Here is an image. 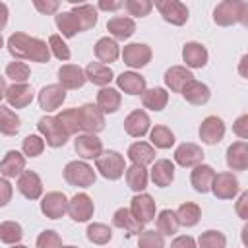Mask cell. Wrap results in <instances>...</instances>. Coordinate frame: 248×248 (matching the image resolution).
I'll use <instances>...</instances> for the list:
<instances>
[{"label":"cell","instance_id":"cell-1","mask_svg":"<svg viewBox=\"0 0 248 248\" xmlns=\"http://www.w3.org/2000/svg\"><path fill=\"white\" fill-rule=\"evenodd\" d=\"M8 50L16 60H31V62H48L50 48L43 39L29 37L25 33H14L8 39Z\"/></svg>","mask_w":248,"mask_h":248},{"label":"cell","instance_id":"cell-2","mask_svg":"<svg viewBox=\"0 0 248 248\" xmlns=\"http://www.w3.org/2000/svg\"><path fill=\"white\" fill-rule=\"evenodd\" d=\"M213 21L221 27L234 25L242 21L244 25L248 23V4L240 0H223L217 4L213 10Z\"/></svg>","mask_w":248,"mask_h":248},{"label":"cell","instance_id":"cell-3","mask_svg":"<svg viewBox=\"0 0 248 248\" xmlns=\"http://www.w3.org/2000/svg\"><path fill=\"white\" fill-rule=\"evenodd\" d=\"M37 128L43 136V140L46 141V145L50 147H62L68 141V132L62 128V124L56 120V116H43L37 122Z\"/></svg>","mask_w":248,"mask_h":248},{"label":"cell","instance_id":"cell-4","mask_svg":"<svg viewBox=\"0 0 248 248\" xmlns=\"http://www.w3.org/2000/svg\"><path fill=\"white\" fill-rule=\"evenodd\" d=\"M97 170L101 172V176H105L107 180H118L124 174V157L118 151H103L97 159H95Z\"/></svg>","mask_w":248,"mask_h":248},{"label":"cell","instance_id":"cell-5","mask_svg":"<svg viewBox=\"0 0 248 248\" xmlns=\"http://www.w3.org/2000/svg\"><path fill=\"white\" fill-rule=\"evenodd\" d=\"M64 180L72 186L89 188L95 182V170L83 161H70L64 167Z\"/></svg>","mask_w":248,"mask_h":248},{"label":"cell","instance_id":"cell-6","mask_svg":"<svg viewBox=\"0 0 248 248\" xmlns=\"http://www.w3.org/2000/svg\"><path fill=\"white\" fill-rule=\"evenodd\" d=\"M155 209H157L155 202H153V198L149 194H136L132 198V202H130V213L141 225H145V223L155 219Z\"/></svg>","mask_w":248,"mask_h":248},{"label":"cell","instance_id":"cell-7","mask_svg":"<svg viewBox=\"0 0 248 248\" xmlns=\"http://www.w3.org/2000/svg\"><path fill=\"white\" fill-rule=\"evenodd\" d=\"M155 6L163 16V19L172 25H184L188 21V8L178 0H159L155 2Z\"/></svg>","mask_w":248,"mask_h":248},{"label":"cell","instance_id":"cell-8","mask_svg":"<svg viewBox=\"0 0 248 248\" xmlns=\"http://www.w3.org/2000/svg\"><path fill=\"white\" fill-rule=\"evenodd\" d=\"M238 178L232 172H219L211 182V192L219 200H232L238 194Z\"/></svg>","mask_w":248,"mask_h":248},{"label":"cell","instance_id":"cell-9","mask_svg":"<svg viewBox=\"0 0 248 248\" xmlns=\"http://www.w3.org/2000/svg\"><path fill=\"white\" fill-rule=\"evenodd\" d=\"M122 60L130 68H143L151 60V48L143 43H130L122 50Z\"/></svg>","mask_w":248,"mask_h":248},{"label":"cell","instance_id":"cell-10","mask_svg":"<svg viewBox=\"0 0 248 248\" xmlns=\"http://www.w3.org/2000/svg\"><path fill=\"white\" fill-rule=\"evenodd\" d=\"M93 202L87 194H76L72 200H68V215L76 223H85L93 217Z\"/></svg>","mask_w":248,"mask_h":248},{"label":"cell","instance_id":"cell-11","mask_svg":"<svg viewBox=\"0 0 248 248\" xmlns=\"http://www.w3.org/2000/svg\"><path fill=\"white\" fill-rule=\"evenodd\" d=\"M79 116H81V130L85 134H99L105 128V114L99 110L97 105H83L79 107Z\"/></svg>","mask_w":248,"mask_h":248},{"label":"cell","instance_id":"cell-12","mask_svg":"<svg viewBox=\"0 0 248 248\" xmlns=\"http://www.w3.org/2000/svg\"><path fill=\"white\" fill-rule=\"evenodd\" d=\"M41 211L48 219H60L68 211V198L62 192H46L41 202Z\"/></svg>","mask_w":248,"mask_h":248},{"label":"cell","instance_id":"cell-13","mask_svg":"<svg viewBox=\"0 0 248 248\" xmlns=\"http://www.w3.org/2000/svg\"><path fill=\"white\" fill-rule=\"evenodd\" d=\"M64 101H66V89H64L60 83L45 85V87L39 91V105H41V108L46 110V112L56 110Z\"/></svg>","mask_w":248,"mask_h":248},{"label":"cell","instance_id":"cell-14","mask_svg":"<svg viewBox=\"0 0 248 248\" xmlns=\"http://www.w3.org/2000/svg\"><path fill=\"white\" fill-rule=\"evenodd\" d=\"M225 136V122L219 116H207L200 124V140L207 145H215Z\"/></svg>","mask_w":248,"mask_h":248},{"label":"cell","instance_id":"cell-15","mask_svg":"<svg viewBox=\"0 0 248 248\" xmlns=\"http://www.w3.org/2000/svg\"><path fill=\"white\" fill-rule=\"evenodd\" d=\"M149 126H151V120L147 116L145 110L138 108V110H132L126 118H124V130L128 136L132 138H143L147 132H149Z\"/></svg>","mask_w":248,"mask_h":248},{"label":"cell","instance_id":"cell-16","mask_svg":"<svg viewBox=\"0 0 248 248\" xmlns=\"http://www.w3.org/2000/svg\"><path fill=\"white\" fill-rule=\"evenodd\" d=\"M74 149L83 159H97L103 153V141L95 134H81L76 138Z\"/></svg>","mask_w":248,"mask_h":248},{"label":"cell","instance_id":"cell-17","mask_svg":"<svg viewBox=\"0 0 248 248\" xmlns=\"http://www.w3.org/2000/svg\"><path fill=\"white\" fill-rule=\"evenodd\" d=\"M85 72L76 64H64L58 70V83L64 89H79L85 83Z\"/></svg>","mask_w":248,"mask_h":248},{"label":"cell","instance_id":"cell-18","mask_svg":"<svg viewBox=\"0 0 248 248\" xmlns=\"http://www.w3.org/2000/svg\"><path fill=\"white\" fill-rule=\"evenodd\" d=\"M17 190L27 198V200H39L43 194V182L37 172L33 170H23L17 176Z\"/></svg>","mask_w":248,"mask_h":248},{"label":"cell","instance_id":"cell-19","mask_svg":"<svg viewBox=\"0 0 248 248\" xmlns=\"http://www.w3.org/2000/svg\"><path fill=\"white\" fill-rule=\"evenodd\" d=\"M174 161L180 165V167H196L203 161V151L198 143H180L174 151Z\"/></svg>","mask_w":248,"mask_h":248},{"label":"cell","instance_id":"cell-20","mask_svg":"<svg viewBox=\"0 0 248 248\" xmlns=\"http://www.w3.org/2000/svg\"><path fill=\"white\" fill-rule=\"evenodd\" d=\"M194 79L192 72L184 66H170L167 72H165V85L174 91V93H182V89Z\"/></svg>","mask_w":248,"mask_h":248},{"label":"cell","instance_id":"cell-21","mask_svg":"<svg viewBox=\"0 0 248 248\" xmlns=\"http://www.w3.org/2000/svg\"><path fill=\"white\" fill-rule=\"evenodd\" d=\"M6 101L14 108H23L33 101V89L29 83H12L6 89Z\"/></svg>","mask_w":248,"mask_h":248},{"label":"cell","instance_id":"cell-22","mask_svg":"<svg viewBox=\"0 0 248 248\" xmlns=\"http://www.w3.org/2000/svg\"><path fill=\"white\" fill-rule=\"evenodd\" d=\"M227 165L231 170H246L248 169V143L234 141L227 149Z\"/></svg>","mask_w":248,"mask_h":248},{"label":"cell","instance_id":"cell-23","mask_svg":"<svg viewBox=\"0 0 248 248\" xmlns=\"http://www.w3.org/2000/svg\"><path fill=\"white\" fill-rule=\"evenodd\" d=\"M213 178H215V170H213V167L203 165V163L196 165L194 170H192V174H190V182H192L194 190L200 192V194H205V192L211 190V182H213Z\"/></svg>","mask_w":248,"mask_h":248},{"label":"cell","instance_id":"cell-24","mask_svg":"<svg viewBox=\"0 0 248 248\" xmlns=\"http://www.w3.org/2000/svg\"><path fill=\"white\" fill-rule=\"evenodd\" d=\"M23 170H25V157L16 149L8 151L0 161V174H4L6 178H16Z\"/></svg>","mask_w":248,"mask_h":248},{"label":"cell","instance_id":"cell-25","mask_svg":"<svg viewBox=\"0 0 248 248\" xmlns=\"http://www.w3.org/2000/svg\"><path fill=\"white\" fill-rule=\"evenodd\" d=\"M182 60L188 68H203L207 64V50L202 43H186L182 48Z\"/></svg>","mask_w":248,"mask_h":248},{"label":"cell","instance_id":"cell-26","mask_svg":"<svg viewBox=\"0 0 248 248\" xmlns=\"http://www.w3.org/2000/svg\"><path fill=\"white\" fill-rule=\"evenodd\" d=\"M116 83L128 95H141L145 91V78L136 72H122L116 78Z\"/></svg>","mask_w":248,"mask_h":248},{"label":"cell","instance_id":"cell-27","mask_svg":"<svg viewBox=\"0 0 248 248\" xmlns=\"http://www.w3.org/2000/svg\"><path fill=\"white\" fill-rule=\"evenodd\" d=\"M128 159L138 167H145L155 161V149L145 141H136L128 147Z\"/></svg>","mask_w":248,"mask_h":248},{"label":"cell","instance_id":"cell-28","mask_svg":"<svg viewBox=\"0 0 248 248\" xmlns=\"http://www.w3.org/2000/svg\"><path fill=\"white\" fill-rule=\"evenodd\" d=\"M151 180L155 186H169L174 180V165L169 159H159L155 161L153 169H151Z\"/></svg>","mask_w":248,"mask_h":248},{"label":"cell","instance_id":"cell-29","mask_svg":"<svg viewBox=\"0 0 248 248\" xmlns=\"http://www.w3.org/2000/svg\"><path fill=\"white\" fill-rule=\"evenodd\" d=\"M209 87L205 85V83H202V81H196V79H192L184 89H182V97L190 103V105H196V107H200V105H205L207 101H209Z\"/></svg>","mask_w":248,"mask_h":248},{"label":"cell","instance_id":"cell-30","mask_svg":"<svg viewBox=\"0 0 248 248\" xmlns=\"http://www.w3.org/2000/svg\"><path fill=\"white\" fill-rule=\"evenodd\" d=\"M85 72V79L99 85V87H105L110 83L112 79V70L107 66V64H101V62H91L87 64V68L83 70Z\"/></svg>","mask_w":248,"mask_h":248},{"label":"cell","instance_id":"cell-31","mask_svg":"<svg viewBox=\"0 0 248 248\" xmlns=\"http://www.w3.org/2000/svg\"><path fill=\"white\" fill-rule=\"evenodd\" d=\"M120 103H122V97L116 89L112 87H103L99 93H97V107L99 110L105 114V112H116L120 108Z\"/></svg>","mask_w":248,"mask_h":248},{"label":"cell","instance_id":"cell-32","mask_svg":"<svg viewBox=\"0 0 248 248\" xmlns=\"http://www.w3.org/2000/svg\"><path fill=\"white\" fill-rule=\"evenodd\" d=\"M107 29H108V33H110L114 39L124 41V39H130V37L134 35L136 23H134V19H130V17H112V19H108Z\"/></svg>","mask_w":248,"mask_h":248},{"label":"cell","instance_id":"cell-33","mask_svg":"<svg viewBox=\"0 0 248 248\" xmlns=\"http://www.w3.org/2000/svg\"><path fill=\"white\" fill-rule=\"evenodd\" d=\"M95 56L103 62H114L118 56H120V48H118V43L110 37H101L97 43H95Z\"/></svg>","mask_w":248,"mask_h":248},{"label":"cell","instance_id":"cell-34","mask_svg":"<svg viewBox=\"0 0 248 248\" xmlns=\"http://www.w3.org/2000/svg\"><path fill=\"white\" fill-rule=\"evenodd\" d=\"M141 103L149 110H163L169 103V93L163 87H151L141 93Z\"/></svg>","mask_w":248,"mask_h":248},{"label":"cell","instance_id":"cell-35","mask_svg":"<svg viewBox=\"0 0 248 248\" xmlns=\"http://www.w3.org/2000/svg\"><path fill=\"white\" fill-rule=\"evenodd\" d=\"M112 225L118 227V229L128 231L130 234H140V232L143 231V225L138 223V221L132 217L130 209H126V207H120V209L114 211V215H112Z\"/></svg>","mask_w":248,"mask_h":248},{"label":"cell","instance_id":"cell-36","mask_svg":"<svg viewBox=\"0 0 248 248\" xmlns=\"http://www.w3.org/2000/svg\"><path fill=\"white\" fill-rule=\"evenodd\" d=\"M72 14H74V17L78 19L79 31H87V29H91V27L97 23V8H95L93 4H79V6H74Z\"/></svg>","mask_w":248,"mask_h":248},{"label":"cell","instance_id":"cell-37","mask_svg":"<svg viewBox=\"0 0 248 248\" xmlns=\"http://www.w3.org/2000/svg\"><path fill=\"white\" fill-rule=\"evenodd\" d=\"M174 215H176L178 225H182V227H194V225H198V221H200V217H202V209H200L198 203L186 202V203H182V205L174 211Z\"/></svg>","mask_w":248,"mask_h":248},{"label":"cell","instance_id":"cell-38","mask_svg":"<svg viewBox=\"0 0 248 248\" xmlns=\"http://www.w3.org/2000/svg\"><path fill=\"white\" fill-rule=\"evenodd\" d=\"M19 126H21L19 116L12 108L0 105V134H4V136H16L19 132Z\"/></svg>","mask_w":248,"mask_h":248},{"label":"cell","instance_id":"cell-39","mask_svg":"<svg viewBox=\"0 0 248 248\" xmlns=\"http://www.w3.org/2000/svg\"><path fill=\"white\" fill-rule=\"evenodd\" d=\"M126 184L130 186V190L134 192H141L145 190L147 186V170L145 167H138V165H132L126 169Z\"/></svg>","mask_w":248,"mask_h":248},{"label":"cell","instance_id":"cell-40","mask_svg":"<svg viewBox=\"0 0 248 248\" xmlns=\"http://www.w3.org/2000/svg\"><path fill=\"white\" fill-rule=\"evenodd\" d=\"M56 120L62 124V128L68 132V136L78 134L81 130V116H79V108H66L62 110Z\"/></svg>","mask_w":248,"mask_h":248},{"label":"cell","instance_id":"cell-41","mask_svg":"<svg viewBox=\"0 0 248 248\" xmlns=\"http://www.w3.org/2000/svg\"><path fill=\"white\" fill-rule=\"evenodd\" d=\"M23 238V229L16 221H4L0 223V240L4 244H17Z\"/></svg>","mask_w":248,"mask_h":248},{"label":"cell","instance_id":"cell-42","mask_svg":"<svg viewBox=\"0 0 248 248\" xmlns=\"http://www.w3.org/2000/svg\"><path fill=\"white\" fill-rule=\"evenodd\" d=\"M149 140H151V143H153L155 147H159V149H169V147H172V143H174V134H172L167 126H155V128L149 132Z\"/></svg>","mask_w":248,"mask_h":248},{"label":"cell","instance_id":"cell-43","mask_svg":"<svg viewBox=\"0 0 248 248\" xmlns=\"http://www.w3.org/2000/svg\"><path fill=\"white\" fill-rule=\"evenodd\" d=\"M176 231H178V221H176L174 211L163 209V211L157 215V232L170 236V234H174Z\"/></svg>","mask_w":248,"mask_h":248},{"label":"cell","instance_id":"cell-44","mask_svg":"<svg viewBox=\"0 0 248 248\" xmlns=\"http://www.w3.org/2000/svg\"><path fill=\"white\" fill-rule=\"evenodd\" d=\"M56 27L58 31L64 35V37H74L76 33H79V25H78V19L74 17L72 12H62L56 16Z\"/></svg>","mask_w":248,"mask_h":248},{"label":"cell","instance_id":"cell-45","mask_svg":"<svg viewBox=\"0 0 248 248\" xmlns=\"http://www.w3.org/2000/svg\"><path fill=\"white\" fill-rule=\"evenodd\" d=\"M85 232H87V238L93 244H107L112 238V231L103 223H91Z\"/></svg>","mask_w":248,"mask_h":248},{"label":"cell","instance_id":"cell-46","mask_svg":"<svg viewBox=\"0 0 248 248\" xmlns=\"http://www.w3.org/2000/svg\"><path fill=\"white\" fill-rule=\"evenodd\" d=\"M29 66L21 60H14L6 66V76L10 79H14V83H25L29 79Z\"/></svg>","mask_w":248,"mask_h":248},{"label":"cell","instance_id":"cell-47","mask_svg":"<svg viewBox=\"0 0 248 248\" xmlns=\"http://www.w3.org/2000/svg\"><path fill=\"white\" fill-rule=\"evenodd\" d=\"M198 244H200V248H225L227 238L219 231H205V232L200 234Z\"/></svg>","mask_w":248,"mask_h":248},{"label":"cell","instance_id":"cell-48","mask_svg":"<svg viewBox=\"0 0 248 248\" xmlns=\"http://www.w3.org/2000/svg\"><path fill=\"white\" fill-rule=\"evenodd\" d=\"M138 248H165L163 234L155 231H141L138 238Z\"/></svg>","mask_w":248,"mask_h":248},{"label":"cell","instance_id":"cell-49","mask_svg":"<svg viewBox=\"0 0 248 248\" xmlns=\"http://www.w3.org/2000/svg\"><path fill=\"white\" fill-rule=\"evenodd\" d=\"M21 147H23V153H25L27 157H39V155L43 153V149H45V140H43L41 136L31 134V136H27V138L23 140Z\"/></svg>","mask_w":248,"mask_h":248},{"label":"cell","instance_id":"cell-50","mask_svg":"<svg viewBox=\"0 0 248 248\" xmlns=\"http://www.w3.org/2000/svg\"><path fill=\"white\" fill-rule=\"evenodd\" d=\"M48 48H50V52H52L58 60H68V58H70V48H68V45L62 41L60 35H50V37H48Z\"/></svg>","mask_w":248,"mask_h":248},{"label":"cell","instance_id":"cell-51","mask_svg":"<svg viewBox=\"0 0 248 248\" xmlns=\"http://www.w3.org/2000/svg\"><path fill=\"white\" fill-rule=\"evenodd\" d=\"M126 10H128V14L130 16H136V17H143V16H147L149 12H151V8H153V4L149 2V0H126Z\"/></svg>","mask_w":248,"mask_h":248},{"label":"cell","instance_id":"cell-52","mask_svg":"<svg viewBox=\"0 0 248 248\" xmlns=\"http://www.w3.org/2000/svg\"><path fill=\"white\" fill-rule=\"evenodd\" d=\"M37 248H62V240L56 231H43L37 238Z\"/></svg>","mask_w":248,"mask_h":248},{"label":"cell","instance_id":"cell-53","mask_svg":"<svg viewBox=\"0 0 248 248\" xmlns=\"http://www.w3.org/2000/svg\"><path fill=\"white\" fill-rule=\"evenodd\" d=\"M33 6H35L41 14L50 16V14H54V12L60 8V2H58V0H33Z\"/></svg>","mask_w":248,"mask_h":248},{"label":"cell","instance_id":"cell-54","mask_svg":"<svg viewBox=\"0 0 248 248\" xmlns=\"http://www.w3.org/2000/svg\"><path fill=\"white\" fill-rule=\"evenodd\" d=\"M232 132L242 140L248 138V114H242L236 118V122L232 124Z\"/></svg>","mask_w":248,"mask_h":248},{"label":"cell","instance_id":"cell-55","mask_svg":"<svg viewBox=\"0 0 248 248\" xmlns=\"http://www.w3.org/2000/svg\"><path fill=\"white\" fill-rule=\"evenodd\" d=\"M12 184L6 178H0V207L8 205V202L12 200Z\"/></svg>","mask_w":248,"mask_h":248},{"label":"cell","instance_id":"cell-56","mask_svg":"<svg viewBox=\"0 0 248 248\" xmlns=\"http://www.w3.org/2000/svg\"><path fill=\"white\" fill-rule=\"evenodd\" d=\"M170 248H196V240L192 236H176L170 242Z\"/></svg>","mask_w":248,"mask_h":248},{"label":"cell","instance_id":"cell-57","mask_svg":"<svg viewBox=\"0 0 248 248\" xmlns=\"http://www.w3.org/2000/svg\"><path fill=\"white\" fill-rule=\"evenodd\" d=\"M246 205H248V192H242L238 202H236V213L240 219H248V211H246Z\"/></svg>","mask_w":248,"mask_h":248},{"label":"cell","instance_id":"cell-58","mask_svg":"<svg viewBox=\"0 0 248 248\" xmlns=\"http://www.w3.org/2000/svg\"><path fill=\"white\" fill-rule=\"evenodd\" d=\"M99 8H101V10H108V12H114V10L122 8V2H107V0H101V2H99Z\"/></svg>","mask_w":248,"mask_h":248},{"label":"cell","instance_id":"cell-59","mask_svg":"<svg viewBox=\"0 0 248 248\" xmlns=\"http://www.w3.org/2000/svg\"><path fill=\"white\" fill-rule=\"evenodd\" d=\"M6 23H8V6L0 2V29H4Z\"/></svg>","mask_w":248,"mask_h":248},{"label":"cell","instance_id":"cell-60","mask_svg":"<svg viewBox=\"0 0 248 248\" xmlns=\"http://www.w3.org/2000/svg\"><path fill=\"white\" fill-rule=\"evenodd\" d=\"M6 89H8V85H6V79L0 76V101H2V97H6Z\"/></svg>","mask_w":248,"mask_h":248},{"label":"cell","instance_id":"cell-61","mask_svg":"<svg viewBox=\"0 0 248 248\" xmlns=\"http://www.w3.org/2000/svg\"><path fill=\"white\" fill-rule=\"evenodd\" d=\"M12 248H27V246H23V244H14Z\"/></svg>","mask_w":248,"mask_h":248},{"label":"cell","instance_id":"cell-62","mask_svg":"<svg viewBox=\"0 0 248 248\" xmlns=\"http://www.w3.org/2000/svg\"><path fill=\"white\" fill-rule=\"evenodd\" d=\"M2 45H4V39H2V33H0V48H2Z\"/></svg>","mask_w":248,"mask_h":248},{"label":"cell","instance_id":"cell-63","mask_svg":"<svg viewBox=\"0 0 248 248\" xmlns=\"http://www.w3.org/2000/svg\"><path fill=\"white\" fill-rule=\"evenodd\" d=\"M62 248H78V246H62Z\"/></svg>","mask_w":248,"mask_h":248}]
</instances>
